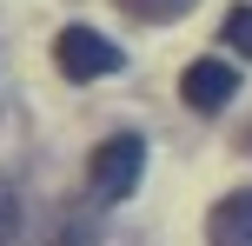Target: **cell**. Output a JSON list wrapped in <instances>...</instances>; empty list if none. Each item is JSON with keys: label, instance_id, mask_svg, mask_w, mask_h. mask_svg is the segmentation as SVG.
<instances>
[{"label": "cell", "instance_id": "cell-1", "mask_svg": "<svg viewBox=\"0 0 252 246\" xmlns=\"http://www.w3.org/2000/svg\"><path fill=\"white\" fill-rule=\"evenodd\" d=\"M139 173H146V140H139V133H113V140H100L93 160H87L93 200H126L139 186Z\"/></svg>", "mask_w": 252, "mask_h": 246}, {"label": "cell", "instance_id": "cell-3", "mask_svg": "<svg viewBox=\"0 0 252 246\" xmlns=\"http://www.w3.org/2000/svg\"><path fill=\"white\" fill-rule=\"evenodd\" d=\"M179 93H186L199 113H219V106H232V93H239V73H232L226 60H192L186 80H179Z\"/></svg>", "mask_w": 252, "mask_h": 246}, {"label": "cell", "instance_id": "cell-4", "mask_svg": "<svg viewBox=\"0 0 252 246\" xmlns=\"http://www.w3.org/2000/svg\"><path fill=\"white\" fill-rule=\"evenodd\" d=\"M206 240H213V246H252V186H239V193H226L213 207Z\"/></svg>", "mask_w": 252, "mask_h": 246}, {"label": "cell", "instance_id": "cell-7", "mask_svg": "<svg viewBox=\"0 0 252 246\" xmlns=\"http://www.w3.org/2000/svg\"><path fill=\"white\" fill-rule=\"evenodd\" d=\"M133 7H139V13H153V20H166V13H186L192 0H133Z\"/></svg>", "mask_w": 252, "mask_h": 246}, {"label": "cell", "instance_id": "cell-2", "mask_svg": "<svg viewBox=\"0 0 252 246\" xmlns=\"http://www.w3.org/2000/svg\"><path fill=\"white\" fill-rule=\"evenodd\" d=\"M53 67L66 80H106V73H120V47L106 34H93V27H66L53 40Z\"/></svg>", "mask_w": 252, "mask_h": 246}, {"label": "cell", "instance_id": "cell-5", "mask_svg": "<svg viewBox=\"0 0 252 246\" xmlns=\"http://www.w3.org/2000/svg\"><path fill=\"white\" fill-rule=\"evenodd\" d=\"M219 34H226V47H232V53H246V60H252V7H232Z\"/></svg>", "mask_w": 252, "mask_h": 246}, {"label": "cell", "instance_id": "cell-6", "mask_svg": "<svg viewBox=\"0 0 252 246\" xmlns=\"http://www.w3.org/2000/svg\"><path fill=\"white\" fill-rule=\"evenodd\" d=\"M13 233H20V193H13V186L0 180V246H7Z\"/></svg>", "mask_w": 252, "mask_h": 246}]
</instances>
